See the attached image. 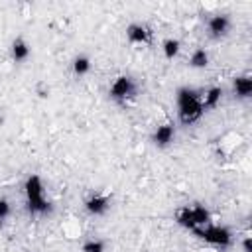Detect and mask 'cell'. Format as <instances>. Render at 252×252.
I'll use <instances>...</instances> for the list:
<instances>
[{
	"label": "cell",
	"mask_w": 252,
	"mask_h": 252,
	"mask_svg": "<svg viewBox=\"0 0 252 252\" xmlns=\"http://www.w3.org/2000/svg\"><path fill=\"white\" fill-rule=\"evenodd\" d=\"M209 61H211V57L205 47H197L189 55V67H193V69H205L209 65Z\"/></svg>",
	"instance_id": "cell-14"
},
{
	"label": "cell",
	"mask_w": 252,
	"mask_h": 252,
	"mask_svg": "<svg viewBox=\"0 0 252 252\" xmlns=\"http://www.w3.org/2000/svg\"><path fill=\"white\" fill-rule=\"evenodd\" d=\"M10 53H12V59H14L16 63H24V61H28L32 49H30V43H28L24 37H16V39L12 41Z\"/></svg>",
	"instance_id": "cell-12"
},
{
	"label": "cell",
	"mask_w": 252,
	"mask_h": 252,
	"mask_svg": "<svg viewBox=\"0 0 252 252\" xmlns=\"http://www.w3.org/2000/svg\"><path fill=\"white\" fill-rule=\"evenodd\" d=\"M181 51V41L177 37H165L161 41V53L167 61H173Z\"/></svg>",
	"instance_id": "cell-13"
},
{
	"label": "cell",
	"mask_w": 252,
	"mask_h": 252,
	"mask_svg": "<svg viewBox=\"0 0 252 252\" xmlns=\"http://www.w3.org/2000/svg\"><path fill=\"white\" fill-rule=\"evenodd\" d=\"M232 94L238 98H250L252 96V79L250 75H238L232 79Z\"/></svg>",
	"instance_id": "cell-11"
},
{
	"label": "cell",
	"mask_w": 252,
	"mask_h": 252,
	"mask_svg": "<svg viewBox=\"0 0 252 252\" xmlns=\"http://www.w3.org/2000/svg\"><path fill=\"white\" fill-rule=\"evenodd\" d=\"M193 234L197 238H201L203 242H207V244H211L215 248H220V250L228 248L232 244V240H234V234H232V230L228 226L215 224V222H209V224H203V226L195 228Z\"/></svg>",
	"instance_id": "cell-4"
},
{
	"label": "cell",
	"mask_w": 252,
	"mask_h": 252,
	"mask_svg": "<svg viewBox=\"0 0 252 252\" xmlns=\"http://www.w3.org/2000/svg\"><path fill=\"white\" fill-rule=\"evenodd\" d=\"M10 213H12V205H10V201L4 199V197H0V224L10 217Z\"/></svg>",
	"instance_id": "cell-17"
},
{
	"label": "cell",
	"mask_w": 252,
	"mask_h": 252,
	"mask_svg": "<svg viewBox=\"0 0 252 252\" xmlns=\"http://www.w3.org/2000/svg\"><path fill=\"white\" fill-rule=\"evenodd\" d=\"M222 94H224V91H222V87H219V85L209 87L207 91H201V104H203V110L207 112V110L217 108V106L220 104V100H222Z\"/></svg>",
	"instance_id": "cell-10"
},
{
	"label": "cell",
	"mask_w": 252,
	"mask_h": 252,
	"mask_svg": "<svg viewBox=\"0 0 252 252\" xmlns=\"http://www.w3.org/2000/svg\"><path fill=\"white\" fill-rule=\"evenodd\" d=\"M24 195H26L28 213H30L32 217H45V215H51L53 203L47 199L43 179H41L37 173L28 175V179H26V183H24Z\"/></svg>",
	"instance_id": "cell-2"
},
{
	"label": "cell",
	"mask_w": 252,
	"mask_h": 252,
	"mask_svg": "<svg viewBox=\"0 0 252 252\" xmlns=\"http://www.w3.org/2000/svg\"><path fill=\"white\" fill-rule=\"evenodd\" d=\"M110 209V195L106 193H93L85 199V211L93 217H102Z\"/></svg>",
	"instance_id": "cell-7"
},
{
	"label": "cell",
	"mask_w": 252,
	"mask_h": 252,
	"mask_svg": "<svg viewBox=\"0 0 252 252\" xmlns=\"http://www.w3.org/2000/svg\"><path fill=\"white\" fill-rule=\"evenodd\" d=\"M175 222L193 232L195 228L213 222V217L211 211L203 205H183L175 211Z\"/></svg>",
	"instance_id": "cell-3"
},
{
	"label": "cell",
	"mask_w": 252,
	"mask_h": 252,
	"mask_svg": "<svg viewBox=\"0 0 252 252\" xmlns=\"http://www.w3.org/2000/svg\"><path fill=\"white\" fill-rule=\"evenodd\" d=\"M91 57H87V55H77L75 59H73V63H71V69H73V73L77 75V77H83V75H87L89 71H91Z\"/></svg>",
	"instance_id": "cell-15"
},
{
	"label": "cell",
	"mask_w": 252,
	"mask_h": 252,
	"mask_svg": "<svg viewBox=\"0 0 252 252\" xmlns=\"http://www.w3.org/2000/svg\"><path fill=\"white\" fill-rule=\"evenodd\" d=\"M207 30H209L211 37H215V39L224 37L230 30V18L226 14H215L207 20Z\"/></svg>",
	"instance_id": "cell-9"
},
{
	"label": "cell",
	"mask_w": 252,
	"mask_h": 252,
	"mask_svg": "<svg viewBox=\"0 0 252 252\" xmlns=\"http://www.w3.org/2000/svg\"><path fill=\"white\" fill-rule=\"evenodd\" d=\"M81 252H106V242L100 238H91L85 240L81 246Z\"/></svg>",
	"instance_id": "cell-16"
},
{
	"label": "cell",
	"mask_w": 252,
	"mask_h": 252,
	"mask_svg": "<svg viewBox=\"0 0 252 252\" xmlns=\"http://www.w3.org/2000/svg\"><path fill=\"white\" fill-rule=\"evenodd\" d=\"M175 140V124L173 122H165V124H159L154 134H152V142L156 148L163 150V148H169Z\"/></svg>",
	"instance_id": "cell-8"
},
{
	"label": "cell",
	"mask_w": 252,
	"mask_h": 252,
	"mask_svg": "<svg viewBox=\"0 0 252 252\" xmlns=\"http://www.w3.org/2000/svg\"><path fill=\"white\" fill-rule=\"evenodd\" d=\"M175 102H177V120L183 126H191L199 122L205 114L201 104V91L193 87H179L175 93Z\"/></svg>",
	"instance_id": "cell-1"
},
{
	"label": "cell",
	"mask_w": 252,
	"mask_h": 252,
	"mask_svg": "<svg viewBox=\"0 0 252 252\" xmlns=\"http://www.w3.org/2000/svg\"><path fill=\"white\" fill-rule=\"evenodd\" d=\"M126 39L132 45H148L152 43V30L146 24L132 22L126 26Z\"/></svg>",
	"instance_id": "cell-6"
},
{
	"label": "cell",
	"mask_w": 252,
	"mask_h": 252,
	"mask_svg": "<svg viewBox=\"0 0 252 252\" xmlns=\"http://www.w3.org/2000/svg\"><path fill=\"white\" fill-rule=\"evenodd\" d=\"M108 94H110V98L114 100V102H128V100H132V98H136V94H138V85H136V81L130 77V75H118L114 81H112V85H110V89H108Z\"/></svg>",
	"instance_id": "cell-5"
}]
</instances>
